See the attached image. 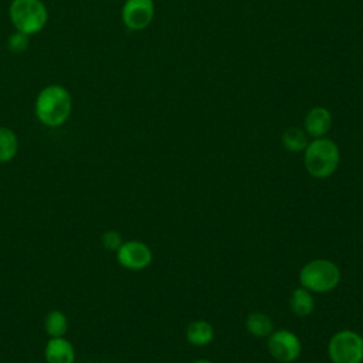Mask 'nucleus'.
Listing matches in <instances>:
<instances>
[{
	"instance_id": "10",
	"label": "nucleus",
	"mask_w": 363,
	"mask_h": 363,
	"mask_svg": "<svg viewBox=\"0 0 363 363\" xmlns=\"http://www.w3.org/2000/svg\"><path fill=\"white\" fill-rule=\"evenodd\" d=\"M44 357L47 363H74L75 349L64 336L50 337L44 349Z\"/></svg>"
},
{
	"instance_id": "3",
	"label": "nucleus",
	"mask_w": 363,
	"mask_h": 363,
	"mask_svg": "<svg viewBox=\"0 0 363 363\" xmlns=\"http://www.w3.org/2000/svg\"><path fill=\"white\" fill-rule=\"evenodd\" d=\"M339 281H340L339 267L335 262L323 258L309 261L302 267L299 272L301 286L316 294L330 292L337 286Z\"/></svg>"
},
{
	"instance_id": "19",
	"label": "nucleus",
	"mask_w": 363,
	"mask_h": 363,
	"mask_svg": "<svg viewBox=\"0 0 363 363\" xmlns=\"http://www.w3.org/2000/svg\"><path fill=\"white\" fill-rule=\"evenodd\" d=\"M193 363H213V362L206 360V359H200V360H196V362H193Z\"/></svg>"
},
{
	"instance_id": "2",
	"label": "nucleus",
	"mask_w": 363,
	"mask_h": 363,
	"mask_svg": "<svg viewBox=\"0 0 363 363\" xmlns=\"http://www.w3.org/2000/svg\"><path fill=\"white\" fill-rule=\"evenodd\" d=\"M340 160L337 145L328 138L312 139L303 150V163L308 173L316 179H326L335 173Z\"/></svg>"
},
{
	"instance_id": "5",
	"label": "nucleus",
	"mask_w": 363,
	"mask_h": 363,
	"mask_svg": "<svg viewBox=\"0 0 363 363\" xmlns=\"http://www.w3.org/2000/svg\"><path fill=\"white\" fill-rule=\"evenodd\" d=\"M328 356L332 363H362L363 337L354 330H339L328 343Z\"/></svg>"
},
{
	"instance_id": "4",
	"label": "nucleus",
	"mask_w": 363,
	"mask_h": 363,
	"mask_svg": "<svg viewBox=\"0 0 363 363\" xmlns=\"http://www.w3.org/2000/svg\"><path fill=\"white\" fill-rule=\"evenodd\" d=\"M9 16L17 31L33 35L45 27L48 10L41 0H13Z\"/></svg>"
},
{
	"instance_id": "9",
	"label": "nucleus",
	"mask_w": 363,
	"mask_h": 363,
	"mask_svg": "<svg viewBox=\"0 0 363 363\" xmlns=\"http://www.w3.org/2000/svg\"><path fill=\"white\" fill-rule=\"evenodd\" d=\"M333 123L332 113L325 106H313L309 109L303 119V130L309 138H323L328 135Z\"/></svg>"
},
{
	"instance_id": "1",
	"label": "nucleus",
	"mask_w": 363,
	"mask_h": 363,
	"mask_svg": "<svg viewBox=\"0 0 363 363\" xmlns=\"http://www.w3.org/2000/svg\"><path fill=\"white\" fill-rule=\"evenodd\" d=\"M71 94L65 86L58 84L44 86L34 102V113L37 119L48 128L64 125L71 115Z\"/></svg>"
},
{
	"instance_id": "11",
	"label": "nucleus",
	"mask_w": 363,
	"mask_h": 363,
	"mask_svg": "<svg viewBox=\"0 0 363 363\" xmlns=\"http://www.w3.org/2000/svg\"><path fill=\"white\" fill-rule=\"evenodd\" d=\"M214 330L207 320H194L186 329V339L194 346H206L213 340Z\"/></svg>"
},
{
	"instance_id": "12",
	"label": "nucleus",
	"mask_w": 363,
	"mask_h": 363,
	"mask_svg": "<svg viewBox=\"0 0 363 363\" xmlns=\"http://www.w3.org/2000/svg\"><path fill=\"white\" fill-rule=\"evenodd\" d=\"M289 306H291V311L299 316V318H303V316H308L311 315V312L313 311V296H312V292L308 291L306 288L303 286H299L296 288L292 295H291V301H289Z\"/></svg>"
},
{
	"instance_id": "6",
	"label": "nucleus",
	"mask_w": 363,
	"mask_h": 363,
	"mask_svg": "<svg viewBox=\"0 0 363 363\" xmlns=\"http://www.w3.org/2000/svg\"><path fill=\"white\" fill-rule=\"evenodd\" d=\"M267 347L271 356L281 363L295 362L302 350L299 337L294 332L286 329L272 332L268 336Z\"/></svg>"
},
{
	"instance_id": "8",
	"label": "nucleus",
	"mask_w": 363,
	"mask_h": 363,
	"mask_svg": "<svg viewBox=\"0 0 363 363\" xmlns=\"http://www.w3.org/2000/svg\"><path fill=\"white\" fill-rule=\"evenodd\" d=\"M118 262L130 271H140L150 265L153 259L152 250L142 241H123L116 251Z\"/></svg>"
},
{
	"instance_id": "16",
	"label": "nucleus",
	"mask_w": 363,
	"mask_h": 363,
	"mask_svg": "<svg viewBox=\"0 0 363 363\" xmlns=\"http://www.w3.org/2000/svg\"><path fill=\"white\" fill-rule=\"evenodd\" d=\"M247 330L255 337H268L272 333V320L261 312H252L245 320Z\"/></svg>"
},
{
	"instance_id": "15",
	"label": "nucleus",
	"mask_w": 363,
	"mask_h": 363,
	"mask_svg": "<svg viewBox=\"0 0 363 363\" xmlns=\"http://www.w3.org/2000/svg\"><path fill=\"white\" fill-rule=\"evenodd\" d=\"M44 329L50 337H61L68 330V318L64 312L52 309L44 318Z\"/></svg>"
},
{
	"instance_id": "18",
	"label": "nucleus",
	"mask_w": 363,
	"mask_h": 363,
	"mask_svg": "<svg viewBox=\"0 0 363 363\" xmlns=\"http://www.w3.org/2000/svg\"><path fill=\"white\" fill-rule=\"evenodd\" d=\"M122 242H123L122 235L115 230H108L102 234V245L109 251H118Z\"/></svg>"
},
{
	"instance_id": "17",
	"label": "nucleus",
	"mask_w": 363,
	"mask_h": 363,
	"mask_svg": "<svg viewBox=\"0 0 363 363\" xmlns=\"http://www.w3.org/2000/svg\"><path fill=\"white\" fill-rule=\"evenodd\" d=\"M28 44H30V35L21 33V31H14L9 35L7 38V48L11 51V52H23L28 48Z\"/></svg>"
},
{
	"instance_id": "14",
	"label": "nucleus",
	"mask_w": 363,
	"mask_h": 363,
	"mask_svg": "<svg viewBox=\"0 0 363 363\" xmlns=\"http://www.w3.org/2000/svg\"><path fill=\"white\" fill-rule=\"evenodd\" d=\"M18 150V138L7 126H0V163L10 162Z\"/></svg>"
},
{
	"instance_id": "13",
	"label": "nucleus",
	"mask_w": 363,
	"mask_h": 363,
	"mask_svg": "<svg viewBox=\"0 0 363 363\" xmlns=\"http://www.w3.org/2000/svg\"><path fill=\"white\" fill-rule=\"evenodd\" d=\"M309 136L308 133L298 128V126H292L288 128L284 133H282V145L288 152L292 153H298V152H303L309 143Z\"/></svg>"
},
{
	"instance_id": "7",
	"label": "nucleus",
	"mask_w": 363,
	"mask_h": 363,
	"mask_svg": "<svg viewBox=\"0 0 363 363\" xmlns=\"http://www.w3.org/2000/svg\"><path fill=\"white\" fill-rule=\"evenodd\" d=\"M122 23L129 30H143L150 26L155 17L153 0H125L121 10Z\"/></svg>"
}]
</instances>
